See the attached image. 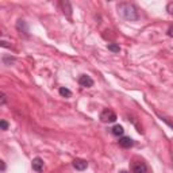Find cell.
Here are the masks:
<instances>
[{
  "label": "cell",
  "instance_id": "d6986e66",
  "mask_svg": "<svg viewBox=\"0 0 173 173\" xmlns=\"http://www.w3.org/2000/svg\"><path fill=\"white\" fill-rule=\"evenodd\" d=\"M0 164H2V171L4 172L5 171V162H4V161H0Z\"/></svg>",
  "mask_w": 173,
  "mask_h": 173
},
{
  "label": "cell",
  "instance_id": "8fae6325",
  "mask_svg": "<svg viewBox=\"0 0 173 173\" xmlns=\"http://www.w3.org/2000/svg\"><path fill=\"white\" fill-rule=\"evenodd\" d=\"M107 47H108L109 51H112V53H119V51H120L119 45H116V43H108Z\"/></svg>",
  "mask_w": 173,
  "mask_h": 173
},
{
  "label": "cell",
  "instance_id": "6da1fadb",
  "mask_svg": "<svg viewBox=\"0 0 173 173\" xmlns=\"http://www.w3.org/2000/svg\"><path fill=\"white\" fill-rule=\"evenodd\" d=\"M118 12L127 21H138L139 19L138 10L132 3H119L118 4Z\"/></svg>",
  "mask_w": 173,
  "mask_h": 173
},
{
  "label": "cell",
  "instance_id": "8992f818",
  "mask_svg": "<svg viewBox=\"0 0 173 173\" xmlns=\"http://www.w3.org/2000/svg\"><path fill=\"white\" fill-rule=\"evenodd\" d=\"M132 145H134V141H132L130 137H122L119 139V146L123 149H130Z\"/></svg>",
  "mask_w": 173,
  "mask_h": 173
},
{
  "label": "cell",
  "instance_id": "2e32d148",
  "mask_svg": "<svg viewBox=\"0 0 173 173\" xmlns=\"http://www.w3.org/2000/svg\"><path fill=\"white\" fill-rule=\"evenodd\" d=\"M5 103H7V96H5V93H2V100H0V104L4 106Z\"/></svg>",
  "mask_w": 173,
  "mask_h": 173
},
{
  "label": "cell",
  "instance_id": "52a82bcc",
  "mask_svg": "<svg viewBox=\"0 0 173 173\" xmlns=\"http://www.w3.org/2000/svg\"><path fill=\"white\" fill-rule=\"evenodd\" d=\"M73 166L76 171H84V169H86V166H88V162L85 160H81V158H76L73 161Z\"/></svg>",
  "mask_w": 173,
  "mask_h": 173
},
{
  "label": "cell",
  "instance_id": "4fadbf2b",
  "mask_svg": "<svg viewBox=\"0 0 173 173\" xmlns=\"http://www.w3.org/2000/svg\"><path fill=\"white\" fill-rule=\"evenodd\" d=\"M14 61H15L14 57H7V56L3 57V62H4L5 65H11V62H14Z\"/></svg>",
  "mask_w": 173,
  "mask_h": 173
},
{
  "label": "cell",
  "instance_id": "e0dca14e",
  "mask_svg": "<svg viewBox=\"0 0 173 173\" xmlns=\"http://www.w3.org/2000/svg\"><path fill=\"white\" fill-rule=\"evenodd\" d=\"M166 34H168V35L171 37V38H173V24H172L171 27L168 28V31H166Z\"/></svg>",
  "mask_w": 173,
  "mask_h": 173
},
{
  "label": "cell",
  "instance_id": "9a60e30c",
  "mask_svg": "<svg viewBox=\"0 0 173 173\" xmlns=\"http://www.w3.org/2000/svg\"><path fill=\"white\" fill-rule=\"evenodd\" d=\"M166 11H168L169 14H173V3H168V5H166Z\"/></svg>",
  "mask_w": 173,
  "mask_h": 173
},
{
  "label": "cell",
  "instance_id": "5b68a950",
  "mask_svg": "<svg viewBox=\"0 0 173 173\" xmlns=\"http://www.w3.org/2000/svg\"><path fill=\"white\" fill-rule=\"evenodd\" d=\"M31 166H33V171L41 173L43 171V168H45V164H43V160L41 157H35L33 160V162H31Z\"/></svg>",
  "mask_w": 173,
  "mask_h": 173
},
{
  "label": "cell",
  "instance_id": "7a4b0ae2",
  "mask_svg": "<svg viewBox=\"0 0 173 173\" xmlns=\"http://www.w3.org/2000/svg\"><path fill=\"white\" fill-rule=\"evenodd\" d=\"M100 120H102L103 123H114L115 120H116V114H115L112 109L106 108V109H103L102 114H100Z\"/></svg>",
  "mask_w": 173,
  "mask_h": 173
},
{
  "label": "cell",
  "instance_id": "9c48e42d",
  "mask_svg": "<svg viewBox=\"0 0 173 173\" xmlns=\"http://www.w3.org/2000/svg\"><path fill=\"white\" fill-rule=\"evenodd\" d=\"M111 131H112V134H114L115 137H120V135H123V132H125V129H123V126L116 125V126L112 127Z\"/></svg>",
  "mask_w": 173,
  "mask_h": 173
},
{
  "label": "cell",
  "instance_id": "3957f363",
  "mask_svg": "<svg viewBox=\"0 0 173 173\" xmlns=\"http://www.w3.org/2000/svg\"><path fill=\"white\" fill-rule=\"evenodd\" d=\"M131 171H132V173H146L148 172V166H146V164L142 162V161H137V162L132 164Z\"/></svg>",
  "mask_w": 173,
  "mask_h": 173
},
{
  "label": "cell",
  "instance_id": "7c38bea8",
  "mask_svg": "<svg viewBox=\"0 0 173 173\" xmlns=\"http://www.w3.org/2000/svg\"><path fill=\"white\" fill-rule=\"evenodd\" d=\"M60 95H61L62 97H70L72 96V92L69 91L68 88H64V86H62V88H60Z\"/></svg>",
  "mask_w": 173,
  "mask_h": 173
},
{
  "label": "cell",
  "instance_id": "ba28073f",
  "mask_svg": "<svg viewBox=\"0 0 173 173\" xmlns=\"http://www.w3.org/2000/svg\"><path fill=\"white\" fill-rule=\"evenodd\" d=\"M61 5H62V10H64V14L70 19L72 18V5H70V3L69 2H61Z\"/></svg>",
  "mask_w": 173,
  "mask_h": 173
},
{
  "label": "cell",
  "instance_id": "277c9868",
  "mask_svg": "<svg viewBox=\"0 0 173 173\" xmlns=\"http://www.w3.org/2000/svg\"><path fill=\"white\" fill-rule=\"evenodd\" d=\"M79 84L81 86H84V88H91V86L93 85V80H92V77L88 76V74H83L79 79Z\"/></svg>",
  "mask_w": 173,
  "mask_h": 173
},
{
  "label": "cell",
  "instance_id": "5bb4252c",
  "mask_svg": "<svg viewBox=\"0 0 173 173\" xmlns=\"http://www.w3.org/2000/svg\"><path fill=\"white\" fill-rule=\"evenodd\" d=\"M0 129L2 130H7L8 129V122L7 120H4V119L0 120Z\"/></svg>",
  "mask_w": 173,
  "mask_h": 173
},
{
  "label": "cell",
  "instance_id": "ac0fdd59",
  "mask_svg": "<svg viewBox=\"0 0 173 173\" xmlns=\"http://www.w3.org/2000/svg\"><path fill=\"white\" fill-rule=\"evenodd\" d=\"M0 43H2L3 47H11V45H8V42H5V41H2Z\"/></svg>",
  "mask_w": 173,
  "mask_h": 173
},
{
  "label": "cell",
  "instance_id": "30bf717a",
  "mask_svg": "<svg viewBox=\"0 0 173 173\" xmlns=\"http://www.w3.org/2000/svg\"><path fill=\"white\" fill-rule=\"evenodd\" d=\"M16 27H18V30L19 31H22L23 30V33L27 35L28 34V28H27V24H26V22L24 21H19L18 22V24H16Z\"/></svg>",
  "mask_w": 173,
  "mask_h": 173
},
{
  "label": "cell",
  "instance_id": "ffe728a7",
  "mask_svg": "<svg viewBox=\"0 0 173 173\" xmlns=\"http://www.w3.org/2000/svg\"><path fill=\"white\" fill-rule=\"evenodd\" d=\"M120 173H127V172H125V171H123V172H120Z\"/></svg>",
  "mask_w": 173,
  "mask_h": 173
}]
</instances>
